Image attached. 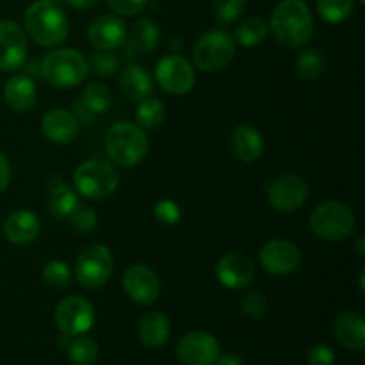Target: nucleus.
<instances>
[{
    "label": "nucleus",
    "instance_id": "obj_35",
    "mask_svg": "<svg viewBox=\"0 0 365 365\" xmlns=\"http://www.w3.org/2000/svg\"><path fill=\"white\" fill-rule=\"evenodd\" d=\"M70 223L73 227L75 232L78 234H89L91 230H95L96 223H98V217H96L95 210L89 205H84V203H77L73 210H71Z\"/></svg>",
    "mask_w": 365,
    "mask_h": 365
},
{
    "label": "nucleus",
    "instance_id": "obj_45",
    "mask_svg": "<svg viewBox=\"0 0 365 365\" xmlns=\"http://www.w3.org/2000/svg\"><path fill=\"white\" fill-rule=\"evenodd\" d=\"M364 280H365V274H364V271H362V273H360V289H362V291H365Z\"/></svg>",
    "mask_w": 365,
    "mask_h": 365
},
{
    "label": "nucleus",
    "instance_id": "obj_29",
    "mask_svg": "<svg viewBox=\"0 0 365 365\" xmlns=\"http://www.w3.org/2000/svg\"><path fill=\"white\" fill-rule=\"evenodd\" d=\"M267 32H269V25L262 18L253 16L239 24L234 39L242 46H257L266 39Z\"/></svg>",
    "mask_w": 365,
    "mask_h": 365
},
{
    "label": "nucleus",
    "instance_id": "obj_37",
    "mask_svg": "<svg viewBox=\"0 0 365 365\" xmlns=\"http://www.w3.org/2000/svg\"><path fill=\"white\" fill-rule=\"evenodd\" d=\"M153 212H155L157 221L168 225V227L177 225L182 217V209L178 207V203L171 202V200H160L155 205V209H153Z\"/></svg>",
    "mask_w": 365,
    "mask_h": 365
},
{
    "label": "nucleus",
    "instance_id": "obj_32",
    "mask_svg": "<svg viewBox=\"0 0 365 365\" xmlns=\"http://www.w3.org/2000/svg\"><path fill=\"white\" fill-rule=\"evenodd\" d=\"M355 0H317V13L328 24H342L351 16Z\"/></svg>",
    "mask_w": 365,
    "mask_h": 365
},
{
    "label": "nucleus",
    "instance_id": "obj_38",
    "mask_svg": "<svg viewBox=\"0 0 365 365\" xmlns=\"http://www.w3.org/2000/svg\"><path fill=\"white\" fill-rule=\"evenodd\" d=\"M241 309L246 316L262 317L264 314H267L269 305H267V299L264 298L260 292L253 291V292H248V294L241 299Z\"/></svg>",
    "mask_w": 365,
    "mask_h": 365
},
{
    "label": "nucleus",
    "instance_id": "obj_18",
    "mask_svg": "<svg viewBox=\"0 0 365 365\" xmlns=\"http://www.w3.org/2000/svg\"><path fill=\"white\" fill-rule=\"evenodd\" d=\"M43 134L56 145H70L78 134V120L66 109H52L41 120Z\"/></svg>",
    "mask_w": 365,
    "mask_h": 365
},
{
    "label": "nucleus",
    "instance_id": "obj_5",
    "mask_svg": "<svg viewBox=\"0 0 365 365\" xmlns=\"http://www.w3.org/2000/svg\"><path fill=\"white\" fill-rule=\"evenodd\" d=\"M355 214L342 202H324L312 210L309 227L317 237L330 242L346 241L355 232Z\"/></svg>",
    "mask_w": 365,
    "mask_h": 365
},
{
    "label": "nucleus",
    "instance_id": "obj_22",
    "mask_svg": "<svg viewBox=\"0 0 365 365\" xmlns=\"http://www.w3.org/2000/svg\"><path fill=\"white\" fill-rule=\"evenodd\" d=\"M334 334L337 341L351 351H364L365 348V319L362 314L342 312L334 323Z\"/></svg>",
    "mask_w": 365,
    "mask_h": 365
},
{
    "label": "nucleus",
    "instance_id": "obj_30",
    "mask_svg": "<svg viewBox=\"0 0 365 365\" xmlns=\"http://www.w3.org/2000/svg\"><path fill=\"white\" fill-rule=\"evenodd\" d=\"M82 103L93 114H102L113 106V93L109 88L98 82H91L82 91Z\"/></svg>",
    "mask_w": 365,
    "mask_h": 365
},
{
    "label": "nucleus",
    "instance_id": "obj_17",
    "mask_svg": "<svg viewBox=\"0 0 365 365\" xmlns=\"http://www.w3.org/2000/svg\"><path fill=\"white\" fill-rule=\"evenodd\" d=\"M88 39L96 50H116L127 41V25L116 16H100L89 25Z\"/></svg>",
    "mask_w": 365,
    "mask_h": 365
},
{
    "label": "nucleus",
    "instance_id": "obj_15",
    "mask_svg": "<svg viewBox=\"0 0 365 365\" xmlns=\"http://www.w3.org/2000/svg\"><path fill=\"white\" fill-rule=\"evenodd\" d=\"M123 289L128 298L139 305H150L160 296L159 277L145 264H135L125 271Z\"/></svg>",
    "mask_w": 365,
    "mask_h": 365
},
{
    "label": "nucleus",
    "instance_id": "obj_43",
    "mask_svg": "<svg viewBox=\"0 0 365 365\" xmlns=\"http://www.w3.org/2000/svg\"><path fill=\"white\" fill-rule=\"evenodd\" d=\"M64 2L70 7H73V9H91L100 0H64Z\"/></svg>",
    "mask_w": 365,
    "mask_h": 365
},
{
    "label": "nucleus",
    "instance_id": "obj_41",
    "mask_svg": "<svg viewBox=\"0 0 365 365\" xmlns=\"http://www.w3.org/2000/svg\"><path fill=\"white\" fill-rule=\"evenodd\" d=\"M11 184V164L7 157L0 152V192L6 191Z\"/></svg>",
    "mask_w": 365,
    "mask_h": 365
},
{
    "label": "nucleus",
    "instance_id": "obj_21",
    "mask_svg": "<svg viewBox=\"0 0 365 365\" xmlns=\"http://www.w3.org/2000/svg\"><path fill=\"white\" fill-rule=\"evenodd\" d=\"M232 153L237 157L241 163H255L264 153V139L262 134L257 130L253 125L242 123L234 128L230 138Z\"/></svg>",
    "mask_w": 365,
    "mask_h": 365
},
{
    "label": "nucleus",
    "instance_id": "obj_28",
    "mask_svg": "<svg viewBox=\"0 0 365 365\" xmlns=\"http://www.w3.org/2000/svg\"><path fill=\"white\" fill-rule=\"evenodd\" d=\"M294 70L299 78L307 82H314L323 75L324 57L317 48H307L296 57Z\"/></svg>",
    "mask_w": 365,
    "mask_h": 365
},
{
    "label": "nucleus",
    "instance_id": "obj_26",
    "mask_svg": "<svg viewBox=\"0 0 365 365\" xmlns=\"http://www.w3.org/2000/svg\"><path fill=\"white\" fill-rule=\"evenodd\" d=\"M78 200L75 191H71L66 184L63 182L61 177H52L48 180V210L52 216L59 217H68L71 214V210L77 207Z\"/></svg>",
    "mask_w": 365,
    "mask_h": 365
},
{
    "label": "nucleus",
    "instance_id": "obj_20",
    "mask_svg": "<svg viewBox=\"0 0 365 365\" xmlns=\"http://www.w3.org/2000/svg\"><path fill=\"white\" fill-rule=\"evenodd\" d=\"M39 235V217L32 210H14L4 223V237L13 245H31Z\"/></svg>",
    "mask_w": 365,
    "mask_h": 365
},
{
    "label": "nucleus",
    "instance_id": "obj_47",
    "mask_svg": "<svg viewBox=\"0 0 365 365\" xmlns=\"http://www.w3.org/2000/svg\"><path fill=\"white\" fill-rule=\"evenodd\" d=\"M348 365H349V364H348Z\"/></svg>",
    "mask_w": 365,
    "mask_h": 365
},
{
    "label": "nucleus",
    "instance_id": "obj_4",
    "mask_svg": "<svg viewBox=\"0 0 365 365\" xmlns=\"http://www.w3.org/2000/svg\"><path fill=\"white\" fill-rule=\"evenodd\" d=\"M39 73L53 88L70 89L81 84L89 73L86 57L73 48H57L43 57Z\"/></svg>",
    "mask_w": 365,
    "mask_h": 365
},
{
    "label": "nucleus",
    "instance_id": "obj_44",
    "mask_svg": "<svg viewBox=\"0 0 365 365\" xmlns=\"http://www.w3.org/2000/svg\"><path fill=\"white\" fill-rule=\"evenodd\" d=\"M364 245H365V237H360L359 239V246H356V250H359V255L362 257H365V248H364Z\"/></svg>",
    "mask_w": 365,
    "mask_h": 365
},
{
    "label": "nucleus",
    "instance_id": "obj_9",
    "mask_svg": "<svg viewBox=\"0 0 365 365\" xmlns=\"http://www.w3.org/2000/svg\"><path fill=\"white\" fill-rule=\"evenodd\" d=\"M155 78L160 88L175 96L187 95L196 82V73L192 64L182 56L171 53L163 57L155 66Z\"/></svg>",
    "mask_w": 365,
    "mask_h": 365
},
{
    "label": "nucleus",
    "instance_id": "obj_12",
    "mask_svg": "<svg viewBox=\"0 0 365 365\" xmlns=\"http://www.w3.org/2000/svg\"><path fill=\"white\" fill-rule=\"evenodd\" d=\"M27 57V34L13 20L0 21V71H16Z\"/></svg>",
    "mask_w": 365,
    "mask_h": 365
},
{
    "label": "nucleus",
    "instance_id": "obj_1",
    "mask_svg": "<svg viewBox=\"0 0 365 365\" xmlns=\"http://www.w3.org/2000/svg\"><path fill=\"white\" fill-rule=\"evenodd\" d=\"M277 43L285 48H302L314 32V20L305 0H282L271 13L269 24Z\"/></svg>",
    "mask_w": 365,
    "mask_h": 365
},
{
    "label": "nucleus",
    "instance_id": "obj_34",
    "mask_svg": "<svg viewBox=\"0 0 365 365\" xmlns=\"http://www.w3.org/2000/svg\"><path fill=\"white\" fill-rule=\"evenodd\" d=\"M88 66L98 77H107V75H113L118 70V66H120V57L113 50H96L95 53H91V59H89Z\"/></svg>",
    "mask_w": 365,
    "mask_h": 365
},
{
    "label": "nucleus",
    "instance_id": "obj_11",
    "mask_svg": "<svg viewBox=\"0 0 365 365\" xmlns=\"http://www.w3.org/2000/svg\"><path fill=\"white\" fill-rule=\"evenodd\" d=\"M53 317H56L57 327L63 331L64 337H77V335L86 334L93 328L95 309L88 299L70 296L57 305Z\"/></svg>",
    "mask_w": 365,
    "mask_h": 365
},
{
    "label": "nucleus",
    "instance_id": "obj_36",
    "mask_svg": "<svg viewBox=\"0 0 365 365\" xmlns=\"http://www.w3.org/2000/svg\"><path fill=\"white\" fill-rule=\"evenodd\" d=\"M246 0H214V16L220 24H234L245 13Z\"/></svg>",
    "mask_w": 365,
    "mask_h": 365
},
{
    "label": "nucleus",
    "instance_id": "obj_31",
    "mask_svg": "<svg viewBox=\"0 0 365 365\" xmlns=\"http://www.w3.org/2000/svg\"><path fill=\"white\" fill-rule=\"evenodd\" d=\"M68 356L75 365H95L98 360V344L89 337H81L70 342L66 346Z\"/></svg>",
    "mask_w": 365,
    "mask_h": 365
},
{
    "label": "nucleus",
    "instance_id": "obj_40",
    "mask_svg": "<svg viewBox=\"0 0 365 365\" xmlns=\"http://www.w3.org/2000/svg\"><path fill=\"white\" fill-rule=\"evenodd\" d=\"M307 362H309V365H334L335 353L328 346L317 344L310 348L309 355H307Z\"/></svg>",
    "mask_w": 365,
    "mask_h": 365
},
{
    "label": "nucleus",
    "instance_id": "obj_23",
    "mask_svg": "<svg viewBox=\"0 0 365 365\" xmlns=\"http://www.w3.org/2000/svg\"><path fill=\"white\" fill-rule=\"evenodd\" d=\"M160 43V29L152 18H141L134 24L130 32H127V48L128 57L139 56V53H150L159 46Z\"/></svg>",
    "mask_w": 365,
    "mask_h": 365
},
{
    "label": "nucleus",
    "instance_id": "obj_42",
    "mask_svg": "<svg viewBox=\"0 0 365 365\" xmlns=\"http://www.w3.org/2000/svg\"><path fill=\"white\" fill-rule=\"evenodd\" d=\"M214 365H242V360L241 356L234 355V353H223V355L217 356Z\"/></svg>",
    "mask_w": 365,
    "mask_h": 365
},
{
    "label": "nucleus",
    "instance_id": "obj_8",
    "mask_svg": "<svg viewBox=\"0 0 365 365\" xmlns=\"http://www.w3.org/2000/svg\"><path fill=\"white\" fill-rule=\"evenodd\" d=\"M113 253L103 245H89L78 255L75 277L84 289H98L107 284L113 274Z\"/></svg>",
    "mask_w": 365,
    "mask_h": 365
},
{
    "label": "nucleus",
    "instance_id": "obj_14",
    "mask_svg": "<svg viewBox=\"0 0 365 365\" xmlns=\"http://www.w3.org/2000/svg\"><path fill=\"white\" fill-rule=\"evenodd\" d=\"M259 259L260 266L267 273L284 277V274L298 269L299 262H302V253L294 242L287 241V239H273L262 246Z\"/></svg>",
    "mask_w": 365,
    "mask_h": 365
},
{
    "label": "nucleus",
    "instance_id": "obj_16",
    "mask_svg": "<svg viewBox=\"0 0 365 365\" xmlns=\"http://www.w3.org/2000/svg\"><path fill=\"white\" fill-rule=\"evenodd\" d=\"M216 277L228 289H245L255 278V266L242 253L230 252L217 260Z\"/></svg>",
    "mask_w": 365,
    "mask_h": 365
},
{
    "label": "nucleus",
    "instance_id": "obj_27",
    "mask_svg": "<svg viewBox=\"0 0 365 365\" xmlns=\"http://www.w3.org/2000/svg\"><path fill=\"white\" fill-rule=\"evenodd\" d=\"M166 106L163 100L155 98V96H146L139 102L138 110H135V118L138 123L143 128H157L164 123L166 120Z\"/></svg>",
    "mask_w": 365,
    "mask_h": 365
},
{
    "label": "nucleus",
    "instance_id": "obj_13",
    "mask_svg": "<svg viewBox=\"0 0 365 365\" xmlns=\"http://www.w3.org/2000/svg\"><path fill=\"white\" fill-rule=\"evenodd\" d=\"M220 355V342L207 331H191L177 344L178 360L185 365H214Z\"/></svg>",
    "mask_w": 365,
    "mask_h": 365
},
{
    "label": "nucleus",
    "instance_id": "obj_3",
    "mask_svg": "<svg viewBox=\"0 0 365 365\" xmlns=\"http://www.w3.org/2000/svg\"><path fill=\"white\" fill-rule=\"evenodd\" d=\"M103 145L110 163L120 168L138 166L148 153V138L139 125L130 121L114 123L107 130Z\"/></svg>",
    "mask_w": 365,
    "mask_h": 365
},
{
    "label": "nucleus",
    "instance_id": "obj_39",
    "mask_svg": "<svg viewBox=\"0 0 365 365\" xmlns=\"http://www.w3.org/2000/svg\"><path fill=\"white\" fill-rule=\"evenodd\" d=\"M107 6L121 16H135L145 11L148 0H106Z\"/></svg>",
    "mask_w": 365,
    "mask_h": 365
},
{
    "label": "nucleus",
    "instance_id": "obj_25",
    "mask_svg": "<svg viewBox=\"0 0 365 365\" xmlns=\"http://www.w3.org/2000/svg\"><path fill=\"white\" fill-rule=\"evenodd\" d=\"M120 88L128 100L141 102L146 96H152L153 81L145 68L139 66V64H130L121 73Z\"/></svg>",
    "mask_w": 365,
    "mask_h": 365
},
{
    "label": "nucleus",
    "instance_id": "obj_6",
    "mask_svg": "<svg viewBox=\"0 0 365 365\" xmlns=\"http://www.w3.org/2000/svg\"><path fill=\"white\" fill-rule=\"evenodd\" d=\"M235 39L223 29H214L200 36L192 48L195 66L202 71H220L234 61Z\"/></svg>",
    "mask_w": 365,
    "mask_h": 365
},
{
    "label": "nucleus",
    "instance_id": "obj_24",
    "mask_svg": "<svg viewBox=\"0 0 365 365\" xmlns=\"http://www.w3.org/2000/svg\"><path fill=\"white\" fill-rule=\"evenodd\" d=\"M171 324L163 312H148L139 321V341L145 348L157 349L164 346L170 339Z\"/></svg>",
    "mask_w": 365,
    "mask_h": 365
},
{
    "label": "nucleus",
    "instance_id": "obj_19",
    "mask_svg": "<svg viewBox=\"0 0 365 365\" xmlns=\"http://www.w3.org/2000/svg\"><path fill=\"white\" fill-rule=\"evenodd\" d=\"M4 100L14 113H29L38 102V88L29 75H14L4 86Z\"/></svg>",
    "mask_w": 365,
    "mask_h": 365
},
{
    "label": "nucleus",
    "instance_id": "obj_7",
    "mask_svg": "<svg viewBox=\"0 0 365 365\" xmlns=\"http://www.w3.org/2000/svg\"><path fill=\"white\" fill-rule=\"evenodd\" d=\"M75 189L89 200H103L113 195L120 185V177L107 160L91 159L82 163L73 175Z\"/></svg>",
    "mask_w": 365,
    "mask_h": 365
},
{
    "label": "nucleus",
    "instance_id": "obj_46",
    "mask_svg": "<svg viewBox=\"0 0 365 365\" xmlns=\"http://www.w3.org/2000/svg\"><path fill=\"white\" fill-rule=\"evenodd\" d=\"M359 2H360V4H364V2H365V0H359Z\"/></svg>",
    "mask_w": 365,
    "mask_h": 365
},
{
    "label": "nucleus",
    "instance_id": "obj_33",
    "mask_svg": "<svg viewBox=\"0 0 365 365\" xmlns=\"http://www.w3.org/2000/svg\"><path fill=\"white\" fill-rule=\"evenodd\" d=\"M43 280L46 285L53 289H64L71 282L70 266L63 260H50L43 267Z\"/></svg>",
    "mask_w": 365,
    "mask_h": 365
},
{
    "label": "nucleus",
    "instance_id": "obj_10",
    "mask_svg": "<svg viewBox=\"0 0 365 365\" xmlns=\"http://www.w3.org/2000/svg\"><path fill=\"white\" fill-rule=\"evenodd\" d=\"M267 200L278 212H294L309 200V185L299 175H282L266 185Z\"/></svg>",
    "mask_w": 365,
    "mask_h": 365
},
{
    "label": "nucleus",
    "instance_id": "obj_2",
    "mask_svg": "<svg viewBox=\"0 0 365 365\" xmlns=\"http://www.w3.org/2000/svg\"><path fill=\"white\" fill-rule=\"evenodd\" d=\"M24 31L41 46H59L70 32L68 14L57 0H38L24 16Z\"/></svg>",
    "mask_w": 365,
    "mask_h": 365
}]
</instances>
